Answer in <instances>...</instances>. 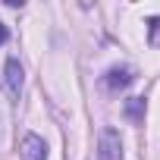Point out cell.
Returning <instances> with one entry per match:
<instances>
[{
  "instance_id": "3957f363",
  "label": "cell",
  "mask_w": 160,
  "mask_h": 160,
  "mask_svg": "<svg viewBox=\"0 0 160 160\" xmlns=\"http://www.w3.org/2000/svg\"><path fill=\"white\" fill-rule=\"evenodd\" d=\"M107 88H113V91H119V88H126V85H132L135 82V69L132 66H113L110 72H107Z\"/></svg>"
},
{
  "instance_id": "8992f818",
  "label": "cell",
  "mask_w": 160,
  "mask_h": 160,
  "mask_svg": "<svg viewBox=\"0 0 160 160\" xmlns=\"http://www.w3.org/2000/svg\"><path fill=\"white\" fill-rule=\"evenodd\" d=\"M141 110H144V98H132V101H129V116H132L135 122L141 119Z\"/></svg>"
},
{
  "instance_id": "6da1fadb",
  "label": "cell",
  "mask_w": 160,
  "mask_h": 160,
  "mask_svg": "<svg viewBox=\"0 0 160 160\" xmlns=\"http://www.w3.org/2000/svg\"><path fill=\"white\" fill-rule=\"evenodd\" d=\"M98 160H122V138L116 129H101L98 135Z\"/></svg>"
},
{
  "instance_id": "52a82bcc",
  "label": "cell",
  "mask_w": 160,
  "mask_h": 160,
  "mask_svg": "<svg viewBox=\"0 0 160 160\" xmlns=\"http://www.w3.org/2000/svg\"><path fill=\"white\" fill-rule=\"evenodd\" d=\"M7 38H10V35H7V25H3V22H0V44H3Z\"/></svg>"
},
{
  "instance_id": "7a4b0ae2",
  "label": "cell",
  "mask_w": 160,
  "mask_h": 160,
  "mask_svg": "<svg viewBox=\"0 0 160 160\" xmlns=\"http://www.w3.org/2000/svg\"><path fill=\"white\" fill-rule=\"evenodd\" d=\"M19 157H22V160H47V144H44V138L35 135V132H28V135L22 138Z\"/></svg>"
},
{
  "instance_id": "277c9868",
  "label": "cell",
  "mask_w": 160,
  "mask_h": 160,
  "mask_svg": "<svg viewBox=\"0 0 160 160\" xmlns=\"http://www.w3.org/2000/svg\"><path fill=\"white\" fill-rule=\"evenodd\" d=\"M7 88H10L13 98H19V91H22V66H19V60H7Z\"/></svg>"
},
{
  "instance_id": "5b68a950",
  "label": "cell",
  "mask_w": 160,
  "mask_h": 160,
  "mask_svg": "<svg viewBox=\"0 0 160 160\" xmlns=\"http://www.w3.org/2000/svg\"><path fill=\"white\" fill-rule=\"evenodd\" d=\"M148 41H151V47H160V16L148 22Z\"/></svg>"
}]
</instances>
